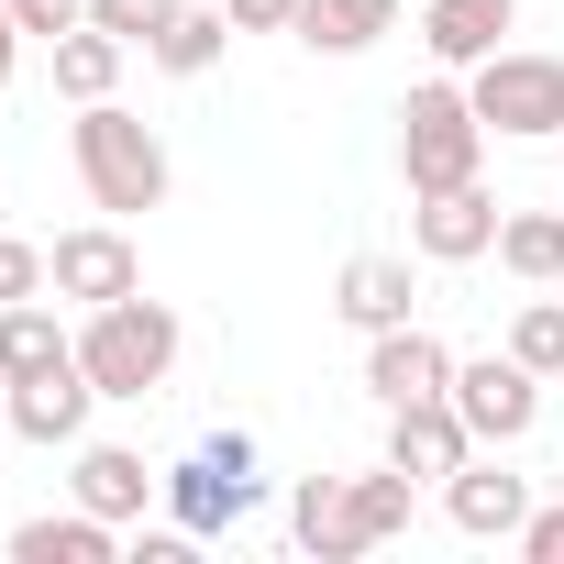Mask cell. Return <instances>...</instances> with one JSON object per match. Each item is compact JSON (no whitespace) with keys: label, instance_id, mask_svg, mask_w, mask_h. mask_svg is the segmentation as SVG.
<instances>
[{"label":"cell","instance_id":"6da1fadb","mask_svg":"<svg viewBox=\"0 0 564 564\" xmlns=\"http://www.w3.org/2000/svg\"><path fill=\"white\" fill-rule=\"evenodd\" d=\"M67 155H78V188H89V210H111V221H133V210H166V188H177V166H166L155 122H144V111H122V100H78V122H67Z\"/></svg>","mask_w":564,"mask_h":564},{"label":"cell","instance_id":"7a4b0ae2","mask_svg":"<svg viewBox=\"0 0 564 564\" xmlns=\"http://www.w3.org/2000/svg\"><path fill=\"white\" fill-rule=\"evenodd\" d=\"M487 144H498V133L476 122V100H465L454 67L399 100V177H410V199H421V188H465V177L487 166Z\"/></svg>","mask_w":564,"mask_h":564},{"label":"cell","instance_id":"3957f363","mask_svg":"<svg viewBox=\"0 0 564 564\" xmlns=\"http://www.w3.org/2000/svg\"><path fill=\"white\" fill-rule=\"evenodd\" d=\"M78 366H89V388L100 399H155L166 377H177V311L166 300H111V311H89L78 322Z\"/></svg>","mask_w":564,"mask_h":564},{"label":"cell","instance_id":"277c9868","mask_svg":"<svg viewBox=\"0 0 564 564\" xmlns=\"http://www.w3.org/2000/svg\"><path fill=\"white\" fill-rule=\"evenodd\" d=\"M465 100L498 144H553L564 133V56L542 45H498L487 67H465Z\"/></svg>","mask_w":564,"mask_h":564},{"label":"cell","instance_id":"5b68a950","mask_svg":"<svg viewBox=\"0 0 564 564\" xmlns=\"http://www.w3.org/2000/svg\"><path fill=\"white\" fill-rule=\"evenodd\" d=\"M254 498H265V476H254V432H210L188 465H166V520H177L188 542H221Z\"/></svg>","mask_w":564,"mask_h":564},{"label":"cell","instance_id":"8992f818","mask_svg":"<svg viewBox=\"0 0 564 564\" xmlns=\"http://www.w3.org/2000/svg\"><path fill=\"white\" fill-rule=\"evenodd\" d=\"M542 388L553 377H531L509 344L498 355H454V410H465V432H476V454H509V443H531V421H542Z\"/></svg>","mask_w":564,"mask_h":564},{"label":"cell","instance_id":"52a82bcc","mask_svg":"<svg viewBox=\"0 0 564 564\" xmlns=\"http://www.w3.org/2000/svg\"><path fill=\"white\" fill-rule=\"evenodd\" d=\"M45 289H56V300H78V311H111V300H133V289H144V254H133V232L100 210V221H78V232H56V243H45Z\"/></svg>","mask_w":564,"mask_h":564},{"label":"cell","instance_id":"ba28073f","mask_svg":"<svg viewBox=\"0 0 564 564\" xmlns=\"http://www.w3.org/2000/svg\"><path fill=\"white\" fill-rule=\"evenodd\" d=\"M498 221H509V199H487V177L421 188L410 199V254L421 265H476V254H498Z\"/></svg>","mask_w":564,"mask_h":564},{"label":"cell","instance_id":"9c48e42d","mask_svg":"<svg viewBox=\"0 0 564 564\" xmlns=\"http://www.w3.org/2000/svg\"><path fill=\"white\" fill-rule=\"evenodd\" d=\"M443 388H454V344H443V333H421V322L366 333V399H377V410H399V399H443Z\"/></svg>","mask_w":564,"mask_h":564},{"label":"cell","instance_id":"30bf717a","mask_svg":"<svg viewBox=\"0 0 564 564\" xmlns=\"http://www.w3.org/2000/svg\"><path fill=\"white\" fill-rule=\"evenodd\" d=\"M89 410H100V388H89V366L67 355V366H45V377H23L12 388V443H89Z\"/></svg>","mask_w":564,"mask_h":564},{"label":"cell","instance_id":"8fae6325","mask_svg":"<svg viewBox=\"0 0 564 564\" xmlns=\"http://www.w3.org/2000/svg\"><path fill=\"white\" fill-rule=\"evenodd\" d=\"M67 498L100 520H144V498H166V476L133 443H67Z\"/></svg>","mask_w":564,"mask_h":564},{"label":"cell","instance_id":"7c38bea8","mask_svg":"<svg viewBox=\"0 0 564 564\" xmlns=\"http://www.w3.org/2000/svg\"><path fill=\"white\" fill-rule=\"evenodd\" d=\"M443 520L465 531V542H520V520H531V476H498V465H454L443 476Z\"/></svg>","mask_w":564,"mask_h":564},{"label":"cell","instance_id":"4fadbf2b","mask_svg":"<svg viewBox=\"0 0 564 564\" xmlns=\"http://www.w3.org/2000/svg\"><path fill=\"white\" fill-rule=\"evenodd\" d=\"M520 34V0H421V45H432V67H487L498 45Z\"/></svg>","mask_w":564,"mask_h":564},{"label":"cell","instance_id":"5bb4252c","mask_svg":"<svg viewBox=\"0 0 564 564\" xmlns=\"http://www.w3.org/2000/svg\"><path fill=\"white\" fill-rule=\"evenodd\" d=\"M465 454H476V432H465V410H454V399H399V410H388V465H410V476H432V487H443Z\"/></svg>","mask_w":564,"mask_h":564},{"label":"cell","instance_id":"9a60e30c","mask_svg":"<svg viewBox=\"0 0 564 564\" xmlns=\"http://www.w3.org/2000/svg\"><path fill=\"white\" fill-rule=\"evenodd\" d=\"M122 553V520H100V509H45V520H12V564H111Z\"/></svg>","mask_w":564,"mask_h":564},{"label":"cell","instance_id":"2e32d148","mask_svg":"<svg viewBox=\"0 0 564 564\" xmlns=\"http://www.w3.org/2000/svg\"><path fill=\"white\" fill-rule=\"evenodd\" d=\"M410 300H421V289H410V254H355V265L333 276V311H344L355 333H399Z\"/></svg>","mask_w":564,"mask_h":564},{"label":"cell","instance_id":"e0dca14e","mask_svg":"<svg viewBox=\"0 0 564 564\" xmlns=\"http://www.w3.org/2000/svg\"><path fill=\"white\" fill-rule=\"evenodd\" d=\"M311 56H366L377 34H399V0H300V23H289Z\"/></svg>","mask_w":564,"mask_h":564},{"label":"cell","instance_id":"ac0fdd59","mask_svg":"<svg viewBox=\"0 0 564 564\" xmlns=\"http://www.w3.org/2000/svg\"><path fill=\"white\" fill-rule=\"evenodd\" d=\"M221 45H232V12H221V0H177V12H166V34L144 45L166 78H210L221 67Z\"/></svg>","mask_w":564,"mask_h":564},{"label":"cell","instance_id":"d6986e66","mask_svg":"<svg viewBox=\"0 0 564 564\" xmlns=\"http://www.w3.org/2000/svg\"><path fill=\"white\" fill-rule=\"evenodd\" d=\"M410 498H421L410 465H366V476H344V520H355V542H366V553L399 542V531H410Z\"/></svg>","mask_w":564,"mask_h":564},{"label":"cell","instance_id":"ffe728a7","mask_svg":"<svg viewBox=\"0 0 564 564\" xmlns=\"http://www.w3.org/2000/svg\"><path fill=\"white\" fill-rule=\"evenodd\" d=\"M67 355H78V333H67L45 300H12V311H0V377H12V388L45 377V366H67Z\"/></svg>","mask_w":564,"mask_h":564},{"label":"cell","instance_id":"44dd1931","mask_svg":"<svg viewBox=\"0 0 564 564\" xmlns=\"http://www.w3.org/2000/svg\"><path fill=\"white\" fill-rule=\"evenodd\" d=\"M45 56H56V100H111L133 45H122V34H100V23H78V34H56Z\"/></svg>","mask_w":564,"mask_h":564},{"label":"cell","instance_id":"7402d4cb","mask_svg":"<svg viewBox=\"0 0 564 564\" xmlns=\"http://www.w3.org/2000/svg\"><path fill=\"white\" fill-rule=\"evenodd\" d=\"M289 531H300V553H322V564H355V553H366L355 520H344V476H300V487H289Z\"/></svg>","mask_w":564,"mask_h":564},{"label":"cell","instance_id":"603a6c76","mask_svg":"<svg viewBox=\"0 0 564 564\" xmlns=\"http://www.w3.org/2000/svg\"><path fill=\"white\" fill-rule=\"evenodd\" d=\"M498 265L520 289H564V210H509L498 221Z\"/></svg>","mask_w":564,"mask_h":564},{"label":"cell","instance_id":"cb8c5ba5","mask_svg":"<svg viewBox=\"0 0 564 564\" xmlns=\"http://www.w3.org/2000/svg\"><path fill=\"white\" fill-rule=\"evenodd\" d=\"M509 355H520L531 377H564V300H520V311H509Z\"/></svg>","mask_w":564,"mask_h":564},{"label":"cell","instance_id":"d4e9b609","mask_svg":"<svg viewBox=\"0 0 564 564\" xmlns=\"http://www.w3.org/2000/svg\"><path fill=\"white\" fill-rule=\"evenodd\" d=\"M12 300H56V289H45V243L0 232V311H12Z\"/></svg>","mask_w":564,"mask_h":564},{"label":"cell","instance_id":"484cf974","mask_svg":"<svg viewBox=\"0 0 564 564\" xmlns=\"http://www.w3.org/2000/svg\"><path fill=\"white\" fill-rule=\"evenodd\" d=\"M166 12H177V0H89V23H100V34H122V45H155V34H166Z\"/></svg>","mask_w":564,"mask_h":564},{"label":"cell","instance_id":"4316f807","mask_svg":"<svg viewBox=\"0 0 564 564\" xmlns=\"http://www.w3.org/2000/svg\"><path fill=\"white\" fill-rule=\"evenodd\" d=\"M12 23H23L34 45H56V34H78V23H89V0H12Z\"/></svg>","mask_w":564,"mask_h":564},{"label":"cell","instance_id":"83f0119b","mask_svg":"<svg viewBox=\"0 0 564 564\" xmlns=\"http://www.w3.org/2000/svg\"><path fill=\"white\" fill-rule=\"evenodd\" d=\"M520 564H564V498H553V509L531 498V520H520Z\"/></svg>","mask_w":564,"mask_h":564},{"label":"cell","instance_id":"f1b7e54d","mask_svg":"<svg viewBox=\"0 0 564 564\" xmlns=\"http://www.w3.org/2000/svg\"><path fill=\"white\" fill-rule=\"evenodd\" d=\"M221 12H232V34H289L300 0H221Z\"/></svg>","mask_w":564,"mask_h":564},{"label":"cell","instance_id":"f546056e","mask_svg":"<svg viewBox=\"0 0 564 564\" xmlns=\"http://www.w3.org/2000/svg\"><path fill=\"white\" fill-rule=\"evenodd\" d=\"M23 45H34V34L12 23V0H0V89H12V78H23Z\"/></svg>","mask_w":564,"mask_h":564},{"label":"cell","instance_id":"4dcf8cb0","mask_svg":"<svg viewBox=\"0 0 564 564\" xmlns=\"http://www.w3.org/2000/svg\"><path fill=\"white\" fill-rule=\"evenodd\" d=\"M0 443H12V377H0Z\"/></svg>","mask_w":564,"mask_h":564},{"label":"cell","instance_id":"1f68e13d","mask_svg":"<svg viewBox=\"0 0 564 564\" xmlns=\"http://www.w3.org/2000/svg\"><path fill=\"white\" fill-rule=\"evenodd\" d=\"M553 144H564V133H553Z\"/></svg>","mask_w":564,"mask_h":564}]
</instances>
